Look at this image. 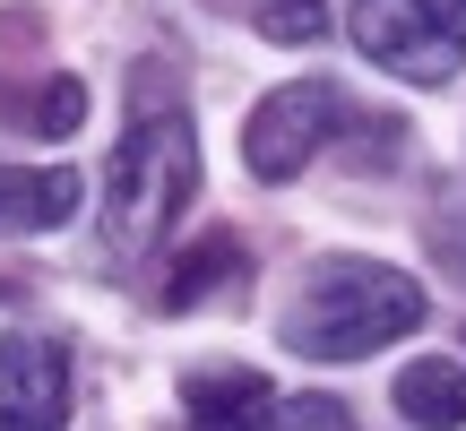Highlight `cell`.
I'll list each match as a JSON object with an SVG mask.
<instances>
[{"instance_id": "cell-1", "label": "cell", "mask_w": 466, "mask_h": 431, "mask_svg": "<svg viewBox=\"0 0 466 431\" xmlns=\"http://www.w3.org/2000/svg\"><path fill=\"white\" fill-rule=\"evenodd\" d=\"M423 285L389 259H363V250H337V259H311L302 285L285 294L277 336L302 354V363H363V354L398 346V336L423 328Z\"/></svg>"}, {"instance_id": "cell-2", "label": "cell", "mask_w": 466, "mask_h": 431, "mask_svg": "<svg viewBox=\"0 0 466 431\" xmlns=\"http://www.w3.org/2000/svg\"><path fill=\"white\" fill-rule=\"evenodd\" d=\"M199 199V130L173 95L138 104L130 95V130L113 147V173H104V242L130 259V250H156L182 207Z\"/></svg>"}, {"instance_id": "cell-3", "label": "cell", "mask_w": 466, "mask_h": 431, "mask_svg": "<svg viewBox=\"0 0 466 431\" xmlns=\"http://www.w3.org/2000/svg\"><path fill=\"white\" fill-rule=\"evenodd\" d=\"M346 35L406 86H450L466 69V0H346Z\"/></svg>"}, {"instance_id": "cell-4", "label": "cell", "mask_w": 466, "mask_h": 431, "mask_svg": "<svg viewBox=\"0 0 466 431\" xmlns=\"http://www.w3.org/2000/svg\"><path fill=\"white\" fill-rule=\"evenodd\" d=\"M190 431H363L346 397L277 388L259 371H199L190 380Z\"/></svg>"}, {"instance_id": "cell-5", "label": "cell", "mask_w": 466, "mask_h": 431, "mask_svg": "<svg viewBox=\"0 0 466 431\" xmlns=\"http://www.w3.org/2000/svg\"><path fill=\"white\" fill-rule=\"evenodd\" d=\"M346 121H354V104L337 95L329 78H294V86H277V95H259V113L242 121V165L259 173V182H294Z\"/></svg>"}, {"instance_id": "cell-6", "label": "cell", "mask_w": 466, "mask_h": 431, "mask_svg": "<svg viewBox=\"0 0 466 431\" xmlns=\"http://www.w3.org/2000/svg\"><path fill=\"white\" fill-rule=\"evenodd\" d=\"M69 397H78V371H69L61 336L44 328L0 336V431H69Z\"/></svg>"}, {"instance_id": "cell-7", "label": "cell", "mask_w": 466, "mask_h": 431, "mask_svg": "<svg viewBox=\"0 0 466 431\" xmlns=\"http://www.w3.org/2000/svg\"><path fill=\"white\" fill-rule=\"evenodd\" d=\"M78 207H86V182L69 165H0V242L61 233Z\"/></svg>"}, {"instance_id": "cell-8", "label": "cell", "mask_w": 466, "mask_h": 431, "mask_svg": "<svg viewBox=\"0 0 466 431\" xmlns=\"http://www.w3.org/2000/svg\"><path fill=\"white\" fill-rule=\"evenodd\" d=\"M398 415L406 431H466V371L441 354H415L398 371Z\"/></svg>"}, {"instance_id": "cell-9", "label": "cell", "mask_w": 466, "mask_h": 431, "mask_svg": "<svg viewBox=\"0 0 466 431\" xmlns=\"http://www.w3.org/2000/svg\"><path fill=\"white\" fill-rule=\"evenodd\" d=\"M242 267V242L233 233H208V242H190L182 259H173V285H165V311H190L199 294H217V285Z\"/></svg>"}, {"instance_id": "cell-10", "label": "cell", "mask_w": 466, "mask_h": 431, "mask_svg": "<svg viewBox=\"0 0 466 431\" xmlns=\"http://www.w3.org/2000/svg\"><path fill=\"white\" fill-rule=\"evenodd\" d=\"M250 26L268 44H319L329 35V0H250Z\"/></svg>"}, {"instance_id": "cell-11", "label": "cell", "mask_w": 466, "mask_h": 431, "mask_svg": "<svg viewBox=\"0 0 466 431\" xmlns=\"http://www.w3.org/2000/svg\"><path fill=\"white\" fill-rule=\"evenodd\" d=\"M78 121H86V86L78 78H52L44 95H35V130H44V138H69Z\"/></svg>"}]
</instances>
